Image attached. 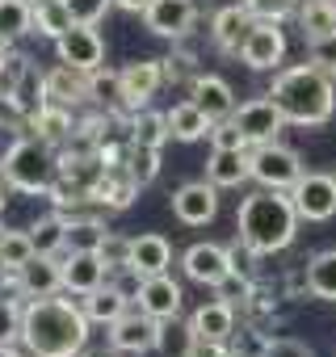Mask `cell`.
Masks as SVG:
<instances>
[{"label": "cell", "mask_w": 336, "mask_h": 357, "mask_svg": "<svg viewBox=\"0 0 336 357\" xmlns=\"http://www.w3.org/2000/svg\"><path fill=\"white\" fill-rule=\"evenodd\" d=\"M105 236L101 219H68V252H101Z\"/></svg>", "instance_id": "cell-36"}, {"label": "cell", "mask_w": 336, "mask_h": 357, "mask_svg": "<svg viewBox=\"0 0 336 357\" xmlns=\"http://www.w3.org/2000/svg\"><path fill=\"white\" fill-rule=\"evenodd\" d=\"M0 357H22V353H17L13 344H0Z\"/></svg>", "instance_id": "cell-52"}, {"label": "cell", "mask_w": 336, "mask_h": 357, "mask_svg": "<svg viewBox=\"0 0 336 357\" xmlns=\"http://www.w3.org/2000/svg\"><path fill=\"white\" fill-rule=\"evenodd\" d=\"M130 139L135 143H147V147H164L168 135V114H155V109H135L130 114Z\"/></svg>", "instance_id": "cell-32"}, {"label": "cell", "mask_w": 336, "mask_h": 357, "mask_svg": "<svg viewBox=\"0 0 336 357\" xmlns=\"http://www.w3.org/2000/svg\"><path fill=\"white\" fill-rule=\"evenodd\" d=\"M248 160H252V181L261 190H294L298 185V176H303V160L298 151H290L286 143H257L248 147Z\"/></svg>", "instance_id": "cell-5"}, {"label": "cell", "mask_w": 336, "mask_h": 357, "mask_svg": "<svg viewBox=\"0 0 336 357\" xmlns=\"http://www.w3.org/2000/svg\"><path fill=\"white\" fill-rule=\"evenodd\" d=\"M236 227H240V244H248L257 257H269V252L290 248L294 227H298V211H294L286 190H257L240 202Z\"/></svg>", "instance_id": "cell-3"}, {"label": "cell", "mask_w": 336, "mask_h": 357, "mask_svg": "<svg viewBox=\"0 0 336 357\" xmlns=\"http://www.w3.org/2000/svg\"><path fill=\"white\" fill-rule=\"evenodd\" d=\"M135 194H139V181L130 176V168H126V160H122V164H109V168H105V176L93 185V198H89V202H97V206H105V211H126V206L135 202Z\"/></svg>", "instance_id": "cell-19"}, {"label": "cell", "mask_w": 336, "mask_h": 357, "mask_svg": "<svg viewBox=\"0 0 336 357\" xmlns=\"http://www.w3.org/2000/svg\"><path fill=\"white\" fill-rule=\"evenodd\" d=\"M80 307H84V315H89L93 324H105V328H109V324L130 307V298H126L114 282H105V286H97L93 294H84V298H80Z\"/></svg>", "instance_id": "cell-28"}, {"label": "cell", "mask_w": 336, "mask_h": 357, "mask_svg": "<svg viewBox=\"0 0 336 357\" xmlns=\"http://www.w3.org/2000/svg\"><path fill=\"white\" fill-rule=\"evenodd\" d=\"M34 257H38V248H34L30 231H5L0 236V269H22Z\"/></svg>", "instance_id": "cell-38"}, {"label": "cell", "mask_w": 336, "mask_h": 357, "mask_svg": "<svg viewBox=\"0 0 336 357\" xmlns=\"http://www.w3.org/2000/svg\"><path fill=\"white\" fill-rule=\"evenodd\" d=\"M198 22V5L194 0H151L143 9V26L160 38H185Z\"/></svg>", "instance_id": "cell-8"}, {"label": "cell", "mask_w": 336, "mask_h": 357, "mask_svg": "<svg viewBox=\"0 0 336 357\" xmlns=\"http://www.w3.org/2000/svg\"><path fill=\"white\" fill-rule=\"evenodd\" d=\"M118 80H122V109H143L155 97V89L164 84V59H139L122 68Z\"/></svg>", "instance_id": "cell-14"}, {"label": "cell", "mask_w": 336, "mask_h": 357, "mask_svg": "<svg viewBox=\"0 0 336 357\" xmlns=\"http://www.w3.org/2000/svg\"><path fill=\"white\" fill-rule=\"evenodd\" d=\"M244 5H248V13L261 17V22H282V17L298 13L303 0H244Z\"/></svg>", "instance_id": "cell-39"}, {"label": "cell", "mask_w": 336, "mask_h": 357, "mask_svg": "<svg viewBox=\"0 0 336 357\" xmlns=\"http://www.w3.org/2000/svg\"><path fill=\"white\" fill-rule=\"evenodd\" d=\"M76 22H72V13H68V5L63 0H38L34 5V34H43V38H63L68 30H72Z\"/></svg>", "instance_id": "cell-30"}, {"label": "cell", "mask_w": 336, "mask_h": 357, "mask_svg": "<svg viewBox=\"0 0 336 357\" xmlns=\"http://www.w3.org/2000/svg\"><path fill=\"white\" fill-rule=\"evenodd\" d=\"M282 55H286V38H282L277 22H261V17H257V26L248 30L244 47H240V59H244L252 72H273V68L282 63Z\"/></svg>", "instance_id": "cell-10"}, {"label": "cell", "mask_w": 336, "mask_h": 357, "mask_svg": "<svg viewBox=\"0 0 336 357\" xmlns=\"http://www.w3.org/2000/svg\"><path fill=\"white\" fill-rule=\"evenodd\" d=\"M17 114V105H13V97L5 93V89H0V122H5V118H13Z\"/></svg>", "instance_id": "cell-48"}, {"label": "cell", "mask_w": 336, "mask_h": 357, "mask_svg": "<svg viewBox=\"0 0 336 357\" xmlns=\"http://www.w3.org/2000/svg\"><path fill=\"white\" fill-rule=\"evenodd\" d=\"M26 72H30V59L13 51V55L5 59V68H0V89H5V93H13V89L22 84V76H26Z\"/></svg>", "instance_id": "cell-44"}, {"label": "cell", "mask_w": 336, "mask_h": 357, "mask_svg": "<svg viewBox=\"0 0 336 357\" xmlns=\"http://www.w3.org/2000/svg\"><path fill=\"white\" fill-rule=\"evenodd\" d=\"M181 286L168 278V273H151V278H143V290H139V307L147 311V315H155V319H173V315H181Z\"/></svg>", "instance_id": "cell-21"}, {"label": "cell", "mask_w": 336, "mask_h": 357, "mask_svg": "<svg viewBox=\"0 0 336 357\" xmlns=\"http://www.w3.org/2000/svg\"><path fill=\"white\" fill-rule=\"evenodd\" d=\"M13 55V38H5V34H0V68H5V59Z\"/></svg>", "instance_id": "cell-50"}, {"label": "cell", "mask_w": 336, "mask_h": 357, "mask_svg": "<svg viewBox=\"0 0 336 357\" xmlns=\"http://www.w3.org/2000/svg\"><path fill=\"white\" fill-rule=\"evenodd\" d=\"M0 34L5 38L34 34V0H0Z\"/></svg>", "instance_id": "cell-34"}, {"label": "cell", "mask_w": 336, "mask_h": 357, "mask_svg": "<svg viewBox=\"0 0 336 357\" xmlns=\"http://www.w3.org/2000/svg\"><path fill=\"white\" fill-rule=\"evenodd\" d=\"M59 290H63V269H59L55 257H43L38 252L34 261L22 265V294L26 298H51Z\"/></svg>", "instance_id": "cell-22"}, {"label": "cell", "mask_w": 336, "mask_h": 357, "mask_svg": "<svg viewBox=\"0 0 336 357\" xmlns=\"http://www.w3.org/2000/svg\"><path fill=\"white\" fill-rule=\"evenodd\" d=\"M206 139H211L215 147H248V139H244V130L236 126V118H223V122H215Z\"/></svg>", "instance_id": "cell-43"}, {"label": "cell", "mask_w": 336, "mask_h": 357, "mask_svg": "<svg viewBox=\"0 0 336 357\" xmlns=\"http://www.w3.org/2000/svg\"><path fill=\"white\" fill-rule=\"evenodd\" d=\"M206 181L219 190H236L244 181H252V160L248 147H215L206 160Z\"/></svg>", "instance_id": "cell-16"}, {"label": "cell", "mask_w": 336, "mask_h": 357, "mask_svg": "<svg viewBox=\"0 0 336 357\" xmlns=\"http://www.w3.org/2000/svg\"><path fill=\"white\" fill-rule=\"evenodd\" d=\"M261 357H315L303 340H294V336H277V340H269L265 344V353Z\"/></svg>", "instance_id": "cell-45"}, {"label": "cell", "mask_w": 336, "mask_h": 357, "mask_svg": "<svg viewBox=\"0 0 336 357\" xmlns=\"http://www.w3.org/2000/svg\"><path fill=\"white\" fill-rule=\"evenodd\" d=\"M126 168L139 185H151L155 172H160V147H147V143H126Z\"/></svg>", "instance_id": "cell-37"}, {"label": "cell", "mask_w": 336, "mask_h": 357, "mask_svg": "<svg viewBox=\"0 0 336 357\" xmlns=\"http://www.w3.org/2000/svg\"><path fill=\"white\" fill-rule=\"evenodd\" d=\"M252 26H257V17L248 13L244 0H240V5H223V9L215 13V22H211V38H215L219 51L240 55V47H244V38H248Z\"/></svg>", "instance_id": "cell-17"}, {"label": "cell", "mask_w": 336, "mask_h": 357, "mask_svg": "<svg viewBox=\"0 0 336 357\" xmlns=\"http://www.w3.org/2000/svg\"><path fill=\"white\" fill-rule=\"evenodd\" d=\"M89 315L72 298H30L22 307V344L30 357H80L89 344Z\"/></svg>", "instance_id": "cell-1"}, {"label": "cell", "mask_w": 336, "mask_h": 357, "mask_svg": "<svg viewBox=\"0 0 336 357\" xmlns=\"http://www.w3.org/2000/svg\"><path fill=\"white\" fill-rule=\"evenodd\" d=\"M63 5H68V13H72L76 26H97V22L109 13L114 0H63Z\"/></svg>", "instance_id": "cell-40"}, {"label": "cell", "mask_w": 336, "mask_h": 357, "mask_svg": "<svg viewBox=\"0 0 336 357\" xmlns=\"http://www.w3.org/2000/svg\"><path fill=\"white\" fill-rule=\"evenodd\" d=\"M219 185H211V181H190V185H181L177 194H173V215H177V223H185V227H206L215 215H219V194H215Z\"/></svg>", "instance_id": "cell-13"}, {"label": "cell", "mask_w": 336, "mask_h": 357, "mask_svg": "<svg viewBox=\"0 0 336 357\" xmlns=\"http://www.w3.org/2000/svg\"><path fill=\"white\" fill-rule=\"evenodd\" d=\"M30 240L43 257H59L68 248V219L63 215H43L34 227H30Z\"/></svg>", "instance_id": "cell-31"}, {"label": "cell", "mask_w": 336, "mask_h": 357, "mask_svg": "<svg viewBox=\"0 0 336 357\" xmlns=\"http://www.w3.org/2000/svg\"><path fill=\"white\" fill-rule=\"evenodd\" d=\"M9 97H13L17 114H22V118H30L34 109H43V105H47V76H43V72H38V68L30 63V72L22 76V84H17V89H13Z\"/></svg>", "instance_id": "cell-33"}, {"label": "cell", "mask_w": 336, "mask_h": 357, "mask_svg": "<svg viewBox=\"0 0 336 357\" xmlns=\"http://www.w3.org/2000/svg\"><path fill=\"white\" fill-rule=\"evenodd\" d=\"M190 101H198V109L211 118V122H223L236 114V93L223 76H194L190 84Z\"/></svg>", "instance_id": "cell-20"}, {"label": "cell", "mask_w": 336, "mask_h": 357, "mask_svg": "<svg viewBox=\"0 0 336 357\" xmlns=\"http://www.w3.org/2000/svg\"><path fill=\"white\" fill-rule=\"evenodd\" d=\"M307 290L323 303H336V248H323L307 261Z\"/></svg>", "instance_id": "cell-29"}, {"label": "cell", "mask_w": 336, "mask_h": 357, "mask_svg": "<svg viewBox=\"0 0 336 357\" xmlns=\"http://www.w3.org/2000/svg\"><path fill=\"white\" fill-rule=\"evenodd\" d=\"M0 236H5V227H0Z\"/></svg>", "instance_id": "cell-54"}, {"label": "cell", "mask_w": 336, "mask_h": 357, "mask_svg": "<svg viewBox=\"0 0 336 357\" xmlns=\"http://www.w3.org/2000/svg\"><path fill=\"white\" fill-rule=\"evenodd\" d=\"M181 269L190 282H202V286H223L231 278V252L223 244H190L185 257H181Z\"/></svg>", "instance_id": "cell-11"}, {"label": "cell", "mask_w": 336, "mask_h": 357, "mask_svg": "<svg viewBox=\"0 0 336 357\" xmlns=\"http://www.w3.org/2000/svg\"><path fill=\"white\" fill-rule=\"evenodd\" d=\"M211 118L198 109V101H177L173 109H168V135H173L177 143H198L202 135H211Z\"/></svg>", "instance_id": "cell-26"}, {"label": "cell", "mask_w": 336, "mask_h": 357, "mask_svg": "<svg viewBox=\"0 0 336 357\" xmlns=\"http://www.w3.org/2000/svg\"><path fill=\"white\" fill-rule=\"evenodd\" d=\"M59 269H63V290L76 294V298L93 294V290L105 286V278H109L101 252H68V261H59Z\"/></svg>", "instance_id": "cell-15"}, {"label": "cell", "mask_w": 336, "mask_h": 357, "mask_svg": "<svg viewBox=\"0 0 336 357\" xmlns=\"http://www.w3.org/2000/svg\"><path fill=\"white\" fill-rule=\"evenodd\" d=\"M290 202H294L298 219L328 223L336 215V176L332 172H303L298 185L290 190Z\"/></svg>", "instance_id": "cell-6"}, {"label": "cell", "mask_w": 336, "mask_h": 357, "mask_svg": "<svg viewBox=\"0 0 336 357\" xmlns=\"http://www.w3.org/2000/svg\"><path fill=\"white\" fill-rule=\"evenodd\" d=\"M298 30L307 43L336 38V0H303L298 5Z\"/></svg>", "instance_id": "cell-25"}, {"label": "cell", "mask_w": 336, "mask_h": 357, "mask_svg": "<svg viewBox=\"0 0 336 357\" xmlns=\"http://www.w3.org/2000/svg\"><path fill=\"white\" fill-rule=\"evenodd\" d=\"M13 340H22V307L0 294V344H13Z\"/></svg>", "instance_id": "cell-41"}, {"label": "cell", "mask_w": 336, "mask_h": 357, "mask_svg": "<svg viewBox=\"0 0 336 357\" xmlns=\"http://www.w3.org/2000/svg\"><path fill=\"white\" fill-rule=\"evenodd\" d=\"M307 47H311V59H307V63H315L319 72H328V76H332V72H336V38L307 43Z\"/></svg>", "instance_id": "cell-46"}, {"label": "cell", "mask_w": 336, "mask_h": 357, "mask_svg": "<svg viewBox=\"0 0 336 357\" xmlns=\"http://www.w3.org/2000/svg\"><path fill=\"white\" fill-rule=\"evenodd\" d=\"M89 80H93V72H76V68H68V63H59L55 72H47V101H55V105H76V101H84L89 97Z\"/></svg>", "instance_id": "cell-24"}, {"label": "cell", "mask_w": 336, "mask_h": 357, "mask_svg": "<svg viewBox=\"0 0 336 357\" xmlns=\"http://www.w3.org/2000/svg\"><path fill=\"white\" fill-rule=\"evenodd\" d=\"M26 122H30V130H34L43 143H51V147L63 143V139L76 130V126H72V109H68V105H55V101H47L43 109H34Z\"/></svg>", "instance_id": "cell-27"}, {"label": "cell", "mask_w": 336, "mask_h": 357, "mask_svg": "<svg viewBox=\"0 0 336 357\" xmlns=\"http://www.w3.org/2000/svg\"><path fill=\"white\" fill-rule=\"evenodd\" d=\"M160 340V319L147 315L143 307H126L114 324H109V349L114 353H151Z\"/></svg>", "instance_id": "cell-7"}, {"label": "cell", "mask_w": 336, "mask_h": 357, "mask_svg": "<svg viewBox=\"0 0 336 357\" xmlns=\"http://www.w3.org/2000/svg\"><path fill=\"white\" fill-rule=\"evenodd\" d=\"M34 5H38V0H34Z\"/></svg>", "instance_id": "cell-55"}, {"label": "cell", "mask_w": 336, "mask_h": 357, "mask_svg": "<svg viewBox=\"0 0 336 357\" xmlns=\"http://www.w3.org/2000/svg\"><path fill=\"white\" fill-rule=\"evenodd\" d=\"M9 190H13V185H9V176H5V168H0V211H5V202H9V198H5Z\"/></svg>", "instance_id": "cell-51"}, {"label": "cell", "mask_w": 336, "mask_h": 357, "mask_svg": "<svg viewBox=\"0 0 336 357\" xmlns=\"http://www.w3.org/2000/svg\"><path fill=\"white\" fill-rule=\"evenodd\" d=\"M101 261H105V269L114 273V269H122V265H130V240L126 236H105V244H101Z\"/></svg>", "instance_id": "cell-42"}, {"label": "cell", "mask_w": 336, "mask_h": 357, "mask_svg": "<svg viewBox=\"0 0 336 357\" xmlns=\"http://www.w3.org/2000/svg\"><path fill=\"white\" fill-rule=\"evenodd\" d=\"M265 97L282 109L286 126H323L332 118V109H336L332 76L319 72L315 63H298V68L277 72V80H273V89Z\"/></svg>", "instance_id": "cell-2"}, {"label": "cell", "mask_w": 336, "mask_h": 357, "mask_svg": "<svg viewBox=\"0 0 336 357\" xmlns=\"http://www.w3.org/2000/svg\"><path fill=\"white\" fill-rule=\"evenodd\" d=\"M236 126L244 130V139H248V147H257V143H273L277 139V130L286 126V118H282V109L269 101V97H257V101H244L236 114Z\"/></svg>", "instance_id": "cell-12"}, {"label": "cell", "mask_w": 336, "mask_h": 357, "mask_svg": "<svg viewBox=\"0 0 336 357\" xmlns=\"http://www.w3.org/2000/svg\"><path fill=\"white\" fill-rule=\"evenodd\" d=\"M0 168H5L9 185L17 194H51L55 176H59V155L51 151V143H43L38 135H26L17 139L5 160H0Z\"/></svg>", "instance_id": "cell-4"}, {"label": "cell", "mask_w": 336, "mask_h": 357, "mask_svg": "<svg viewBox=\"0 0 336 357\" xmlns=\"http://www.w3.org/2000/svg\"><path fill=\"white\" fill-rule=\"evenodd\" d=\"M114 5H118V9H126V13H143L151 0H114Z\"/></svg>", "instance_id": "cell-49"}, {"label": "cell", "mask_w": 336, "mask_h": 357, "mask_svg": "<svg viewBox=\"0 0 336 357\" xmlns=\"http://www.w3.org/2000/svg\"><path fill=\"white\" fill-rule=\"evenodd\" d=\"M194 328L190 324H181L177 315L173 319H160V340H155V349L164 353V357H190V349H194Z\"/></svg>", "instance_id": "cell-35"}, {"label": "cell", "mask_w": 336, "mask_h": 357, "mask_svg": "<svg viewBox=\"0 0 336 357\" xmlns=\"http://www.w3.org/2000/svg\"><path fill=\"white\" fill-rule=\"evenodd\" d=\"M223 357H240V353H231V349H227V353H223Z\"/></svg>", "instance_id": "cell-53"}, {"label": "cell", "mask_w": 336, "mask_h": 357, "mask_svg": "<svg viewBox=\"0 0 336 357\" xmlns=\"http://www.w3.org/2000/svg\"><path fill=\"white\" fill-rule=\"evenodd\" d=\"M55 51H59V63H68L76 72H97L105 59V43L93 26H72L63 38H55Z\"/></svg>", "instance_id": "cell-9"}, {"label": "cell", "mask_w": 336, "mask_h": 357, "mask_svg": "<svg viewBox=\"0 0 336 357\" xmlns=\"http://www.w3.org/2000/svg\"><path fill=\"white\" fill-rule=\"evenodd\" d=\"M130 265L151 278V273H168V265H173V244H168L164 236L147 231V236H135L130 240Z\"/></svg>", "instance_id": "cell-23"}, {"label": "cell", "mask_w": 336, "mask_h": 357, "mask_svg": "<svg viewBox=\"0 0 336 357\" xmlns=\"http://www.w3.org/2000/svg\"><path fill=\"white\" fill-rule=\"evenodd\" d=\"M190 328L198 340H219L227 344L236 336V303L231 298H215V303H202L194 315H190Z\"/></svg>", "instance_id": "cell-18"}, {"label": "cell", "mask_w": 336, "mask_h": 357, "mask_svg": "<svg viewBox=\"0 0 336 357\" xmlns=\"http://www.w3.org/2000/svg\"><path fill=\"white\" fill-rule=\"evenodd\" d=\"M227 353V344H219V340H194V349H190V357H223Z\"/></svg>", "instance_id": "cell-47"}]
</instances>
